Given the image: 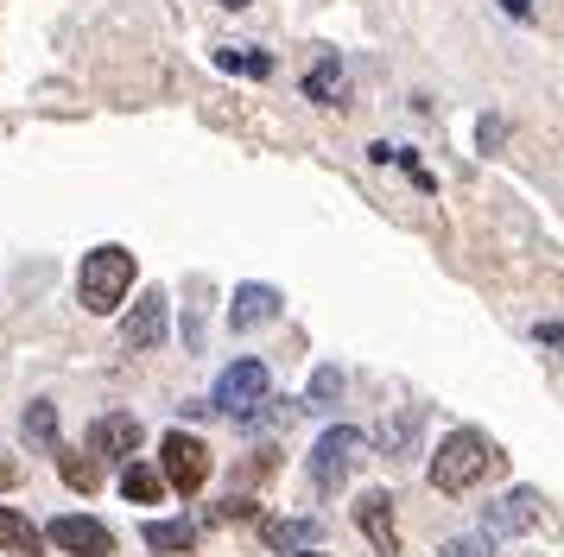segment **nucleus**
Instances as JSON below:
<instances>
[{
	"label": "nucleus",
	"mask_w": 564,
	"mask_h": 557,
	"mask_svg": "<svg viewBox=\"0 0 564 557\" xmlns=\"http://www.w3.org/2000/svg\"><path fill=\"white\" fill-rule=\"evenodd\" d=\"M501 462H508V456L495 450L482 430L463 425V430H451V437L437 444V456H432V488H437V494H469L482 476H501Z\"/></svg>",
	"instance_id": "1"
},
{
	"label": "nucleus",
	"mask_w": 564,
	"mask_h": 557,
	"mask_svg": "<svg viewBox=\"0 0 564 557\" xmlns=\"http://www.w3.org/2000/svg\"><path fill=\"white\" fill-rule=\"evenodd\" d=\"M133 292V253L121 241H102V248L83 253V273H77V298L89 317H115Z\"/></svg>",
	"instance_id": "2"
},
{
	"label": "nucleus",
	"mask_w": 564,
	"mask_h": 557,
	"mask_svg": "<svg viewBox=\"0 0 564 557\" xmlns=\"http://www.w3.org/2000/svg\"><path fill=\"white\" fill-rule=\"evenodd\" d=\"M361 462H368V437H361L356 425H330L317 437V450H311V488H317V494H336Z\"/></svg>",
	"instance_id": "3"
},
{
	"label": "nucleus",
	"mask_w": 564,
	"mask_h": 557,
	"mask_svg": "<svg viewBox=\"0 0 564 557\" xmlns=\"http://www.w3.org/2000/svg\"><path fill=\"white\" fill-rule=\"evenodd\" d=\"M159 481H165L172 494H197V488L209 481V444L204 437L165 430V437H159Z\"/></svg>",
	"instance_id": "4"
},
{
	"label": "nucleus",
	"mask_w": 564,
	"mask_h": 557,
	"mask_svg": "<svg viewBox=\"0 0 564 557\" xmlns=\"http://www.w3.org/2000/svg\"><path fill=\"white\" fill-rule=\"evenodd\" d=\"M545 520V494L539 488H508L501 501L482 506V538H527Z\"/></svg>",
	"instance_id": "5"
},
{
	"label": "nucleus",
	"mask_w": 564,
	"mask_h": 557,
	"mask_svg": "<svg viewBox=\"0 0 564 557\" xmlns=\"http://www.w3.org/2000/svg\"><path fill=\"white\" fill-rule=\"evenodd\" d=\"M254 400H267V361H229L223 368V380H216V400H209V412H229V418H241Z\"/></svg>",
	"instance_id": "6"
},
{
	"label": "nucleus",
	"mask_w": 564,
	"mask_h": 557,
	"mask_svg": "<svg viewBox=\"0 0 564 557\" xmlns=\"http://www.w3.org/2000/svg\"><path fill=\"white\" fill-rule=\"evenodd\" d=\"M45 545H57L70 557H115V532L102 520H89V513H64V520L45 526Z\"/></svg>",
	"instance_id": "7"
},
{
	"label": "nucleus",
	"mask_w": 564,
	"mask_h": 557,
	"mask_svg": "<svg viewBox=\"0 0 564 557\" xmlns=\"http://www.w3.org/2000/svg\"><path fill=\"white\" fill-rule=\"evenodd\" d=\"M140 444H147V425L133 412H102L89 425V456H102V462H133Z\"/></svg>",
	"instance_id": "8"
},
{
	"label": "nucleus",
	"mask_w": 564,
	"mask_h": 557,
	"mask_svg": "<svg viewBox=\"0 0 564 557\" xmlns=\"http://www.w3.org/2000/svg\"><path fill=\"white\" fill-rule=\"evenodd\" d=\"M165 317H172V298H165V292H140L133 310L121 317V342H128L133 354L159 349V342H165Z\"/></svg>",
	"instance_id": "9"
},
{
	"label": "nucleus",
	"mask_w": 564,
	"mask_h": 557,
	"mask_svg": "<svg viewBox=\"0 0 564 557\" xmlns=\"http://www.w3.org/2000/svg\"><path fill=\"white\" fill-rule=\"evenodd\" d=\"M356 526H361V538L375 545V557H400V532H393V494L387 488H368L356 506Z\"/></svg>",
	"instance_id": "10"
},
{
	"label": "nucleus",
	"mask_w": 564,
	"mask_h": 557,
	"mask_svg": "<svg viewBox=\"0 0 564 557\" xmlns=\"http://www.w3.org/2000/svg\"><path fill=\"white\" fill-rule=\"evenodd\" d=\"M280 292L273 285H260V278H248V285H235V298H229V329H260V324H273L280 317Z\"/></svg>",
	"instance_id": "11"
},
{
	"label": "nucleus",
	"mask_w": 564,
	"mask_h": 557,
	"mask_svg": "<svg viewBox=\"0 0 564 557\" xmlns=\"http://www.w3.org/2000/svg\"><path fill=\"white\" fill-rule=\"evenodd\" d=\"M260 526V545H273V551H311L317 545V520H280V513H254Z\"/></svg>",
	"instance_id": "12"
},
{
	"label": "nucleus",
	"mask_w": 564,
	"mask_h": 557,
	"mask_svg": "<svg viewBox=\"0 0 564 557\" xmlns=\"http://www.w3.org/2000/svg\"><path fill=\"white\" fill-rule=\"evenodd\" d=\"M0 551H13V557H39V551H45V532L32 526L20 506H0Z\"/></svg>",
	"instance_id": "13"
},
{
	"label": "nucleus",
	"mask_w": 564,
	"mask_h": 557,
	"mask_svg": "<svg viewBox=\"0 0 564 557\" xmlns=\"http://www.w3.org/2000/svg\"><path fill=\"white\" fill-rule=\"evenodd\" d=\"M305 96L317 101V108H349V76H343L336 57H324V64L305 76Z\"/></svg>",
	"instance_id": "14"
},
{
	"label": "nucleus",
	"mask_w": 564,
	"mask_h": 557,
	"mask_svg": "<svg viewBox=\"0 0 564 557\" xmlns=\"http://www.w3.org/2000/svg\"><path fill=\"white\" fill-rule=\"evenodd\" d=\"M20 430H26L32 450H45V456L64 450V437H57V405H52V400H32V405H26V418H20Z\"/></svg>",
	"instance_id": "15"
},
{
	"label": "nucleus",
	"mask_w": 564,
	"mask_h": 557,
	"mask_svg": "<svg viewBox=\"0 0 564 557\" xmlns=\"http://www.w3.org/2000/svg\"><path fill=\"white\" fill-rule=\"evenodd\" d=\"M121 494H128L133 506H159L165 501V481H159L153 462H128V469H121Z\"/></svg>",
	"instance_id": "16"
},
{
	"label": "nucleus",
	"mask_w": 564,
	"mask_h": 557,
	"mask_svg": "<svg viewBox=\"0 0 564 557\" xmlns=\"http://www.w3.org/2000/svg\"><path fill=\"white\" fill-rule=\"evenodd\" d=\"M57 476L70 481L77 494H96L102 488V462L96 456H77V450H57Z\"/></svg>",
	"instance_id": "17"
},
{
	"label": "nucleus",
	"mask_w": 564,
	"mask_h": 557,
	"mask_svg": "<svg viewBox=\"0 0 564 557\" xmlns=\"http://www.w3.org/2000/svg\"><path fill=\"white\" fill-rule=\"evenodd\" d=\"M147 545L153 551H197V526L191 520H153L147 526Z\"/></svg>",
	"instance_id": "18"
},
{
	"label": "nucleus",
	"mask_w": 564,
	"mask_h": 557,
	"mask_svg": "<svg viewBox=\"0 0 564 557\" xmlns=\"http://www.w3.org/2000/svg\"><path fill=\"white\" fill-rule=\"evenodd\" d=\"M419 425H425V412H419V405H406L393 425H381V450H387V456H406L412 437H419Z\"/></svg>",
	"instance_id": "19"
},
{
	"label": "nucleus",
	"mask_w": 564,
	"mask_h": 557,
	"mask_svg": "<svg viewBox=\"0 0 564 557\" xmlns=\"http://www.w3.org/2000/svg\"><path fill=\"white\" fill-rule=\"evenodd\" d=\"M216 64L235 70V76H273V57H267V51H248V45H223L216 51Z\"/></svg>",
	"instance_id": "20"
},
{
	"label": "nucleus",
	"mask_w": 564,
	"mask_h": 557,
	"mask_svg": "<svg viewBox=\"0 0 564 557\" xmlns=\"http://www.w3.org/2000/svg\"><path fill=\"white\" fill-rule=\"evenodd\" d=\"M336 400H343V374H336V368H317V374H311V393L299 405H305V412H330Z\"/></svg>",
	"instance_id": "21"
},
{
	"label": "nucleus",
	"mask_w": 564,
	"mask_h": 557,
	"mask_svg": "<svg viewBox=\"0 0 564 557\" xmlns=\"http://www.w3.org/2000/svg\"><path fill=\"white\" fill-rule=\"evenodd\" d=\"M437 557H495V551H488V538H444Z\"/></svg>",
	"instance_id": "22"
},
{
	"label": "nucleus",
	"mask_w": 564,
	"mask_h": 557,
	"mask_svg": "<svg viewBox=\"0 0 564 557\" xmlns=\"http://www.w3.org/2000/svg\"><path fill=\"white\" fill-rule=\"evenodd\" d=\"M254 513H260V506L248 501V494H229V501L216 506V520H254Z\"/></svg>",
	"instance_id": "23"
},
{
	"label": "nucleus",
	"mask_w": 564,
	"mask_h": 557,
	"mask_svg": "<svg viewBox=\"0 0 564 557\" xmlns=\"http://www.w3.org/2000/svg\"><path fill=\"white\" fill-rule=\"evenodd\" d=\"M20 476H26V469H20V462H13V456L0 450V488H13V481H20Z\"/></svg>",
	"instance_id": "24"
},
{
	"label": "nucleus",
	"mask_w": 564,
	"mask_h": 557,
	"mask_svg": "<svg viewBox=\"0 0 564 557\" xmlns=\"http://www.w3.org/2000/svg\"><path fill=\"white\" fill-rule=\"evenodd\" d=\"M501 7H508L513 20H527V13H533V0H501Z\"/></svg>",
	"instance_id": "25"
},
{
	"label": "nucleus",
	"mask_w": 564,
	"mask_h": 557,
	"mask_svg": "<svg viewBox=\"0 0 564 557\" xmlns=\"http://www.w3.org/2000/svg\"><path fill=\"white\" fill-rule=\"evenodd\" d=\"M299 557H324V551H317V545H311V551H299Z\"/></svg>",
	"instance_id": "26"
},
{
	"label": "nucleus",
	"mask_w": 564,
	"mask_h": 557,
	"mask_svg": "<svg viewBox=\"0 0 564 557\" xmlns=\"http://www.w3.org/2000/svg\"><path fill=\"white\" fill-rule=\"evenodd\" d=\"M159 557H191V551H159Z\"/></svg>",
	"instance_id": "27"
},
{
	"label": "nucleus",
	"mask_w": 564,
	"mask_h": 557,
	"mask_svg": "<svg viewBox=\"0 0 564 557\" xmlns=\"http://www.w3.org/2000/svg\"><path fill=\"white\" fill-rule=\"evenodd\" d=\"M223 7H248V0H223Z\"/></svg>",
	"instance_id": "28"
}]
</instances>
